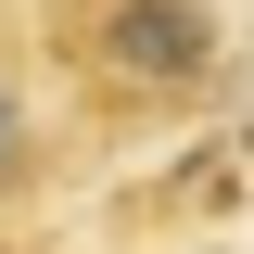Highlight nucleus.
<instances>
[{
  "mask_svg": "<svg viewBox=\"0 0 254 254\" xmlns=\"http://www.w3.org/2000/svg\"><path fill=\"white\" fill-rule=\"evenodd\" d=\"M38 76H51L76 153H140V140H190L242 102V26L229 0H26Z\"/></svg>",
  "mask_w": 254,
  "mask_h": 254,
  "instance_id": "1",
  "label": "nucleus"
},
{
  "mask_svg": "<svg viewBox=\"0 0 254 254\" xmlns=\"http://www.w3.org/2000/svg\"><path fill=\"white\" fill-rule=\"evenodd\" d=\"M64 178H76V127H64L51 76H38L26 0H0V216H38Z\"/></svg>",
  "mask_w": 254,
  "mask_h": 254,
  "instance_id": "2",
  "label": "nucleus"
}]
</instances>
